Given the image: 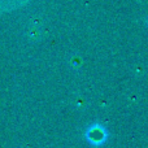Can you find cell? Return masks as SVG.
Returning <instances> with one entry per match:
<instances>
[{"mask_svg":"<svg viewBox=\"0 0 148 148\" xmlns=\"http://www.w3.org/2000/svg\"><path fill=\"white\" fill-rule=\"evenodd\" d=\"M84 139L88 142L91 146L99 147L105 143L108 139V131L100 123H92L84 130Z\"/></svg>","mask_w":148,"mask_h":148,"instance_id":"obj_1","label":"cell"}]
</instances>
